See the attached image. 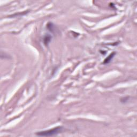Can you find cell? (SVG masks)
<instances>
[{
	"label": "cell",
	"instance_id": "obj_1",
	"mask_svg": "<svg viewBox=\"0 0 137 137\" xmlns=\"http://www.w3.org/2000/svg\"><path fill=\"white\" fill-rule=\"evenodd\" d=\"M63 130L62 127H57L50 129L48 130L40 131L36 133V135L39 136L41 137H49V136H53L57 135L59 133L62 132Z\"/></svg>",
	"mask_w": 137,
	"mask_h": 137
},
{
	"label": "cell",
	"instance_id": "obj_2",
	"mask_svg": "<svg viewBox=\"0 0 137 137\" xmlns=\"http://www.w3.org/2000/svg\"><path fill=\"white\" fill-rule=\"evenodd\" d=\"M116 55V52H112V53H111L110 54L108 57H107L105 60H104V62H103V63L104 64H108L112 60V58H114V56Z\"/></svg>",
	"mask_w": 137,
	"mask_h": 137
},
{
	"label": "cell",
	"instance_id": "obj_3",
	"mask_svg": "<svg viewBox=\"0 0 137 137\" xmlns=\"http://www.w3.org/2000/svg\"><path fill=\"white\" fill-rule=\"evenodd\" d=\"M51 39H52V37H51L50 35H46L44 39V44L46 46H48V44H49L50 41H51Z\"/></svg>",
	"mask_w": 137,
	"mask_h": 137
}]
</instances>
